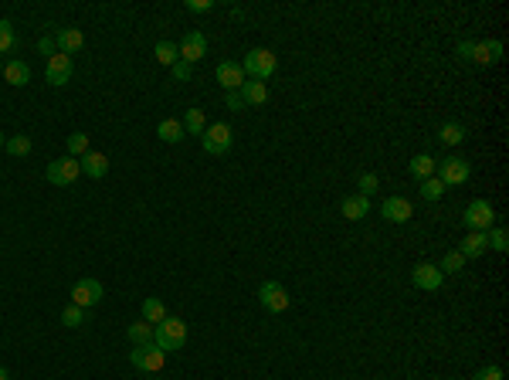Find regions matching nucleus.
Instances as JSON below:
<instances>
[{
	"mask_svg": "<svg viewBox=\"0 0 509 380\" xmlns=\"http://www.w3.org/2000/svg\"><path fill=\"white\" fill-rule=\"evenodd\" d=\"M258 303H261V309H268V312H285L289 309V292L282 289L279 282H261Z\"/></svg>",
	"mask_w": 509,
	"mask_h": 380,
	"instance_id": "1a4fd4ad",
	"label": "nucleus"
},
{
	"mask_svg": "<svg viewBox=\"0 0 509 380\" xmlns=\"http://www.w3.org/2000/svg\"><path fill=\"white\" fill-rule=\"evenodd\" d=\"M0 380H7V370H3V367H0Z\"/></svg>",
	"mask_w": 509,
	"mask_h": 380,
	"instance_id": "37998d69",
	"label": "nucleus"
},
{
	"mask_svg": "<svg viewBox=\"0 0 509 380\" xmlns=\"http://www.w3.org/2000/svg\"><path fill=\"white\" fill-rule=\"evenodd\" d=\"M0 68H3V65H0Z\"/></svg>",
	"mask_w": 509,
	"mask_h": 380,
	"instance_id": "a18cd8bd",
	"label": "nucleus"
},
{
	"mask_svg": "<svg viewBox=\"0 0 509 380\" xmlns=\"http://www.w3.org/2000/svg\"><path fill=\"white\" fill-rule=\"evenodd\" d=\"M356 187H360V197H370V194L381 190V177H377V174H360Z\"/></svg>",
	"mask_w": 509,
	"mask_h": 380,
	"instance_id": "72a5a7b5",
	"label": "nucleus"
},
{
	"mask_svg": "<svg viewBox=\"0 0 509 380\" xmlns=\"http://www.w3.org/2000/svg\"><path fill=\"white\" fill-rule=\"evenodd\" d=\"M143 319L150 323V326H160L163 319H167V309L160 299H143Z\"/></svg>",
	"mask_w": 509,
	"mask_h": 380,
	"instance_id": "b1692460",
	"label": "nucleus"
},
{
	"mask_svg": "<svg viewBox=\"0 0 509 380\" xmlns=\"http://www.w3.org/2000/svg\"><path fill=\"white\" fill-rule=\"evenodd\" d=\"M54 45L61 48V54H75V51H82V45H85V34L75 31V27H61V31L54 34Z\"/></svg>",
	"mask_w": 509,
	"mask_h": 380,
	"instance_id": "dca6fc26",
	"label": "nucleus"
},
{
	"mask_svg": "<svg viewBox=\"0 0 509 380\" xmlns=\"http://www.w3.org/2000/svg\"><path fill=\"white\" fill-rule=\"evenodd\" d=\"M275 68H279V61H275V54L268 48H254L245 54V65H241V72L245 75H252L254 82H265V78L275 75Z\"/></svg>",
	"mask_w": 509,
	"mask_h": 380,
	"instance_id": "f03ea898",
	"label": "nucleus"
},
{
	"mask_svg": "<svg viewBox=\"0 0 509 380\" xmlns=\"http://www.w3.org/2000/svg\"><path fill=\"white\" fill-rule=\"evenodd\" d=\"M228 109H234V112H241L245 109V99H241V92H228Z\"/></svg>",
	"mask_w": 509,
	"mask_h": 380,
	"instance_id": "ea45409f",
	"label": "nucleus"
},
{
	"mask_svg": "<svg viewBox=\"0 0 509 380\" xmlns=\"http://www.w3.org/2000/svg\"><path fill=\"white\" fill-rule=\"evenodd\" d=\"M485 241H489V248H492V252H506V248H509L506 228H489V231H485Z\"/></svg>",
	"mask_w": 509,
	"mask_h": 380,
	"instance_id": "7c9ffc66",
	"label": "nucleus"
},
{
	"mask_svg": "<svg viewBox=\"0 0 509 380\" xmlns=\"http://www.w3.org/2000/svg\"><path fill=\"white\" fill-rule=\"evenodd\" d=\"M85 319H89V309H82V305H68V309L61 312V323H65V326H72V330L85 326Z\"/></svg>",
	"mask_w": 509,
	"mask_h": 380,
	"instance_id": "c85d7f7f",
	"label": "nucleus"
},
{
	"mask_svg": "<svg viewBox=\"0 0 509 380\" xmlns=\"http://www.w3.org/2000/svg\"><path fill=\"white\" fill-rule=\"evenodd\" d=\"M3 78H7V85H27L31 82V68H27V61H21V58H10L7 65H3Z\"/></svg>",
	"mask_w": 509,
	"mask_h": 380,
	"instance_id": "a211bd4d",
	"label": "nucleus"
},
{
	"mask_svg": "<svg viewBox=\"0 0 509 380\" xmlns=\"http://www.w3.org/2000/svg\"><path fill=\"white\" fill-rule=\"evenodd\" d=\"M126 336L136 343V347H143V343H153V326L146 323V319H139V323H132L126 330Z\"/></svg>",
	"mask_w": 509,
	"mask_h": 380,
	"instance_id": "cd10ccee",
	"label": "nucleus"
},
{
	"mask_svg": "<svg viewBox=\"0 0 509 380\" xmlns=\"http://www.w3.org/2000/svg\"><path fill=\"white\" fill-rule=\"evenodd\" d=\"M218 82H221L228 92H238V89L245 85V72H241V65H238V61H221V65H218Z\"/></svg>",
	"mask_w": 509,
	"mask_h": 380,
	"instance_id": "2eb2a0df",
	"label": "nucleus"
},
{
	"mask_svg": "<svg viewBox=\"0 0 509 380\" xmlns=\"http://www.w3.org/2000/svg\"><path fill=\"white\" fill-rule=\"evenodd\" d=\"M187 10H194V14H207V10H214V3H211V0H187Z\"/></svg>",
	"mask_w": 509,
	"mask_h": 380,
	"instance_id": "e433bc0d",
	"label": "nucleus"
},
{
	"mask_svg": "<svg viewBox=\"0 0 509 380\" xmlns=\"http://www.w3.org/2000/svg\"><path fill=\"white\" fill-rule=\"evenodd\" d=\"M78 163H82V174H85V177H92V180H102L105 174H109V156H105V153H92V150H89L82 160H78Z\"/></svg>",
	"mask_w": 509,
	"mask_h": 380,
	"instance_id": "4468645a",
	"label": "nucleus"
},
{
	"mask_svg": "<svg viewBox=\"0 0 509 380\" xmlns=\"http://www.w3.org/2000/svg\"><path fill=\"white\" fill-rule=\"evenodd\" d=\"M17 45V34H14V24L10 21H0V54H7V51Z\"/></svg>",
	"mask_w": 509,
	"mask_h": 380,
	"instance_id": "f704fd0d",
	"label": "nucleus"
},
{
	"mask_svg": "<svg viewBox=\"0 0 509 380\" xmlns=\"http://www.w3.org/2000/svg\"><path fill=\"white\" fill-rule=\"evenodd\" d=\"M41 51H45L48 58H54V41H51V38H41Z\"/></svg>",
	"mask_w": 509,
	"mask_h": 380,
	"instance_id": "79ce46f5",
	"label": "nucleus"
},
{
	"mask_svg": "<svg viewBox=\"0 0 509 380\" xmlns=\"http://www.w3.org/2000/svg\"><path fill=\"white\" fill-rule=\"evenodd\" d=\"M411 282L418 285V289H425V292H438L441 289V268L438 265H428V261H421V265H414V272H411Z\"/></svg>",
	"mask_w": 509,
	"mask_h": 380,
	"instance_id": "9b49d317",
	"label": "nucleus"
},
{
	"mask_svg": "<svg viewBox=\"0 0 509 380\" xmlns=\"http://www.w3.org/2000/svg\"><path fill=\"white\" fill-rule=\"evenodd\" d=\"M85 153H89V136H85V132H72V136H68V156L82 160Z\"/></svg>",
	"mask_w": 509,
	"mask_h": 380,
	"instance_id": "2f4dec72",
	"label": "nucleus"
},
{
	"mask_svg": "<svg viewBox=\"0 0 509 380\" xmlns=\"http://www.w3.org/2000/svg\"><path fill=\"white\" fill-rule=\"evenodd\" d=\"M3 143H7V139H3V132H0V146H3Z\"/></svg>",
	"mask_w": 509,
	"mask_h": 380,
	"instance_id": "c03bdc74",
	"label": "nucleus"
},
{
	"mask_svg": "<svg viewBox=\"0 0 509 380\" xmlns=\"http://www.w3.org/2000/svg\"><path fill=\"white\" fill-rule=\"evenodd\" d=\"M129 363H132L136 370L156 374V370H163V363H167V354H163L156 343H143V347H136V350L129 354Z\"/></svg>",
	"mask_w": 509,
	"mask_h": 380,
	"instance_id": "7ed1b4c3",
	"label": "nucleus"
},
{
	"mask_svg": "<svg viewBox=\"0 0 509 380\" xmlns=\"http://www.w3.org/2000/svg\"><path fill=\"white\" fill-rule=\"evenodd\" d=\"M72 72H75L72 58L58 51L54 58H48V68H45V78H48V85H54V89H61V85H68V82H72Z\"/></svg>",
	"mask_w": 509,
	"mask_h": 380,
	"instance_id": "6e6552de",
	"label": "nucleus"
},
{
	"mask_svg": "<svg viewBox=\"0 0 509 380\" xmlns=\"http://www.w3.org/2000/svg\"><path fill=\"white\" fill-rule=\"evenodd\" d=\"M340 211H343V218H347V221H363V218H367V211H370V197L350 194L347 201L340 204Z\"/></svg>",
	"mask_w": 509,
	"mask_h": 380,
	"instance_id": "f3484780",
	"label": "nucleus"
},
{
	"mask_svg": "<svg viewBox=\"0 0 509 380\" xmlns=\"http://www.w3.org/2000/svg\"><path fill=\"white\" fill-rule=\"evenodd\" d=\"M438 136H441V143H445V146H458V143L465 139V126L452 119V123H445V126H441V132H438Z\"/></svg>",
	"mask_w": 509,
	"mask_h": 380,
	"instance_id": "bb28decb",
	"label": "nucleus"
},
{
	"mask_svg": "<svg viewBox=\"0 0 509 380\" xmlns=\"http://www.w3.org/2000/svg\"><path fill=\"white\" fill-rule=\"evenodd\" d=\"M82 174V163H78L75 156H61V160H54L48 163V180L54 187H72Z\"/></svg>",
	"mask_w": 509,
	"mask_h": 380,
	"instance_id": "39448f33",
	"label": "nucleus"
},
{
	"mask_svg": "<svg viewBox=\"0 0 509 380\" xmlns=\"http://www.w3.org/2000/svg\"><path fill=\"white\" fill-rule=\"evenodd\" d=\"M156 136H160L163 143H180L187 132H183V123H177V119H160V126H156Z\"/></svg>",
	"mask_w": 509,
	"mask_h": 380,
	"instance_id": "5701e85b",
	"label": "nucleus"
},
{
	"mask_svg": "<svg viewBox=\"0 0 509 380\" xmlns=\"http://www.w3.org/2000/svg\"><path fill=\"white\" fill-rule=\"evenodd\" d=\"M381 211H383V218L394 221V225H404V221H411V214H414V207H411L407 197H387Z\"/></svg>",
	"mask_w": 509,
	"mask_h": 380,
	"instance_id": "ddd939ff",
	"label": "nucleus"
},
{
	"mask_svg": "<svg viewBox=\"0 0 509 380\" xmlns=\"http://www.w3.org/2000/svg\"><path fill=\"white\" fill-rule=\"evenodd\" d=\"M441 194H445V183H441L438 177L421 180V197H425V201H438Z\"/></svg>",
	"mask_w": 509,
	"mask_h": 380,
	"instance_id": "473e14b6",
	"label": "nucleus"
},
{
	"mask_svg": "<svg viewBox=\"0 0 509 380\" xmlns=\"http://www.w3.org/2000/svg\"><path fill=\"white\" fill-rule=\"evenodd\" d=\"M485 248H489V241H485V231H472L465 241H462V258L469 261V258H479V254H485Z\"/></svg>",
	"mask_w": 509,
	"mask_h": 380,
	"instance_id": "aec40b11",
	"label": "nucleus"
},
{
	"mask_svg": "<svg viewBox=\"0 0 509 380\" xmlns=\"http://www.w3.org/2000/svg\"><path fill=\"white\" fill-rule=\"evenodd\" d=\"M204 129H207V123H204L201 109H187V116H183V132H190V136H204Z\"/></svg>",
	"mask_w": 509,
	"mask_h": 380,
	"instance_id": "a878e982",
	"label": "nucleus"
},
{
	"mask_svg": "<svg viewBox=\"0 0 509 380\" xmlns=\"http://www.w3.org/2000/svg\"><path fill=\"white\" fill-rule=\"evenodd\" d=\"M102 282L96 279H82L75 282V289H72V305H82V309H92V305L102 303Z\"/></svg>",
	"mask_w": 509,
	"mask_h": 380,
	"instance_id": "9d476101",
	"label": "nucleus"
},
{
	"mask_svg": "<svg viewBox=\"0 0 509 380\" xmlns=\"http://www.w3.org/2000/svg\"><path fill=\"white\" fill-rule=\"evenodd\" d=\"M476 380H503V370H499V367H483V370L476 374Z\"/></svg>",
	"mask_w": 509,
	"mask_h": 380,
	"instance_id": "4c0bfd02",
	"label": "nucleus"
},
{
	"mask_svg": "<svg viewBox=\"0 0 509 380\" xmlns=\"http://www.w3.org/2000/svg\"><path fill=\"white\" fill-rule=\"evenodd\" d=\"M499 58H503V45L499 41H483V45L472 48V61H479V65H496Z\"/></svg>",
	"mask_w": 509,
	"mask_h": 380,
	"instance_id": "6ab92c4d",
	"label": "nucleus"
},
{
	"mask_svg": "<svg viewBox=\"0 0 509 380\" xmlns=\"http://www.w3.org/2000/svg\"><path fill=\"white\" fill-rule=\"evenodd\" d=\"M238 92H241L245 105H265V102H268V89H265V82H245Z\"/></svg>",
	"mask_w": 509,
	"mask_h": 380,
	"instance_id": "412c9836",
	"label": "nucleus"
},
{
	"mask_svg": "<svg viewBox=\"0 0 509 380\" xmlns=\"http://www.w3.org/2000/svg\"><path fill=\"white\" fill-rule=\"evenodd\" d=\"M31 146H34V143H31V136H24V132H21V136H10V139L3 143V150L10 153V156H27Z\"/></svg>",
	"mask_w": 509,
	"mask_h": 380,
	"instance_id": "c756f323",
	"label": "nucleus"
},
{
	"mask_svg": "<svg viewBox=\"0 0 509 380\" xmlns=\"http://www.w3.org/2000/svg\"><path fill=\"white\" fill-rule=\"evenodd\" d=\"M462 265H465V258H462V252H448L445 258H441V275H448V272H462Z\"/></svg>",
	"mask_w": 509,
	"mask_h": 380,
	"instance_id": "c9c22d12",
	"label": "nucleus"
},
{
	"mask_svg": "<svg viewBox=\"0 0 509 380\" xmlns=\"http://www.w3.org/2000/svg\"><path fill=\"white\" fill-rule=\"evenodd\" d=\"M204 150L211 153V156H221V153L231 150V139H234V132H231L228 123H214V126L204 129Z\"/></svg>",
	"mask_w": 509,
	"mask_h": 380,
	"instance_id": "423d86ee",
	"label": "nucleus"
},
{
	"mask_svg": "<svg viewBox=\"0 0 509 380\" xmlns=\"http://www.w3.org/2000/svg\"><path fill=\"white\" fill-rule=\"evenodd\" d=\"M153 343H156L163 354L180 350V347L187 343V323H183V319H174V316H167L160 326H153Z\"/></svg>",
	"mask_w": 509,
	"mask_h": 380,
	"instance_id": "f257e3e1",
	"label": "nucleus"
},
{
	"mask_svg": "<svg viewBox=\"0 0 509 380\" xmlns=\"http://www.w3.org/2000/svg\"><path fill=\"white\" fill-rule=\"evenodd\" d=\"M204 54H207V38H204L201 31H190V34L180 41V61H187V65H197Z\"/></svg>",
	"mask_w": 509,
	"mask_h": 380,
	"instance_id": "f8f14e48",
	"label": "nucleus"
},
{
	"mask_svg": "<svg viewBox=\"0 0 509 380\" xmlns=\"http://www.w3.org/2000/svg\"><path fill=\"white\" fill-rule=\"evenodd\" d=\"M472 174V167L462 160V156H445L441 163H438V180L445 183V187H458V183H465Z\"/></svg>",
	"mask_w": 509,
	"mask_h": 380,
	"instance_id": "0eeeda50",
	"label": "nucleus"
},
{
	"mask_svg": "<svg viewBox=\"0 0 509 380\" xmlns=\"http://www.w3.org/2000/svg\"><path fill=\"white\" fill-rule=\"evenodd\" d=\"M462 221H465L472 231H489L492 225H496V211H492V204H489V201L479 197V201H472L469 207H465Z\"/></svg>",
	"mask_w": 509,
	"mask_h": 380,
	"instance_id": "20e7f679",
	"label": "nucleus"
},
{
	"mask_svg": "<svg viewBox=\"0 0 509 380\" xmlns=\"http://www.w3.org/2000/svg\"><path fill=\"white\" fill-rule=\"evenodd\" d=\"M472 48H476V41H462V45H458V58L472 61Z\"/></svg>",
	"mask_w": 509,
	"mask_h": 380,
	"instance_id": "a19ab883",
	"label": "nucleus"
},
{
	"mask_svg": "<svg viewBox=\"0 0 509 380\" xmlns=\"http://www.w3.org/2000/svg\"><path fill=\"white\" fill-rule=\"evenodd\" d=\"M407 170H411V177L428 180V177H434V160L428 156V153H418V156L407 163Z\"/></svg>",
	"mask_w": 509,
	"mask_h": 380,
	"instance_id": "4be33fe9",
	"label": "nucleus"
},
{
	"mask_svg": "<svg viewBox=\"0 0 509 380\" xmlns=\"http://www.w3.org/2000/svg\"><path fill=\"white\" fill-rule=\"evenodd\" d=\"M156 61L167 65V68H174V65L180 61V48L174 45V41H160V45H156Z\"/></svg>",
	"mask_w": 509,
	"mask_h": 380,
	"instance_id": "393cba45",
	"label": "nucleus"
},
{
	"mask_svg": "<svg viewBox=\"0 0 509 380\" xmlns=\"http://www.w3.org/2000/svg\"><path fill=\"white\" fill-rule=\"evenodd\" d=\"M170 72H174V78H177V82H187V78H190V65H187V61H177Z\"/></svg>",
	"mask_w": 509,
	"mask_h": 380,
	"instance_id": "58836bf2",
	"label": "nucleus"
}]
</instances>
